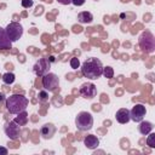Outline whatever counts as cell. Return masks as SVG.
Instances as JSON below:
<instances>
[{
    "label": "cell",
    "instance_id": "1",
    "mask_svg": "<svg viewBox=\"0 0 155 155\" xmlns=\"http://www.w3.org/2000/svg\"><path fill=\"white\" fill-rule=\"evenodd\" d=\"M81 71H82V75L85 78L91 79V80H94V79H98L102 75L103 64H102V62L98 58L91 57V58H87L82 63Z\"/></svg>",
    "mask_w": 155,
    "mask_h": 155
},
{
    "label": "cell",
    "instance_id": "2",
    "mask_svg": "<svg viewBox=\"0 0 155 155\" xmlns=\"http://www.w3.org/2000/svg\"><path fill=\"white\" fill-rule=\"evenodd\" d=\"M28 98L23 94H12L6 98V108L11 114H18L27 109Z\"/></svg>",
    "mask_w": 155,
    "mask_h": 155
},
{
    "label": "cell",
    "instance_id": "3",
    "mask_svg": "<svg viewBox=\"0 0 155 155\" xmlns=\"http://www.w3.org/2000/svg\"><path fill=\"white\" fill-rule=\"evenodd\" d=\"M75 125L79 131H90L93 126V117L87 111H80L75 117Z\"/></svg>",
    "mask_w": 155,
    "mask_h": 155
},
{
    "label": "cell",
    "instance_id": "4",
    "mask_svg": "<svg viewBox=\"0 0 155 155\" xmlns=\"http://www.w3.org/2000/svg\"><path fill=\"white\" fill-rule=\"evenodd\" d=\"M5 31H6L7 36H8V39L12 42H15V41H17V40H19L22 38V35H23V27L19 23H17V22H11V23H8L6 25Z\"/></svg>",
    "mask_w": 155,
    "mask_h": 155
},
{
    "label": "cell",
    "instance_id": "5",
    "mask_svg": "<svg viewBox=\"0 0 155 155\" xmlns=\"http://www.w3.org/2000/svg\"><path fill=\"white\" fill-rule=\"evenodd\" d=\"M139 46L143 51L151 53L155 48V39L154 35L149 31H144L140 36H139Z\"/></svg>",
    "mask_w": 155,
    "mask_h": 155
},
{
    "label": "cell",
    "instance_id": "6",
    "mask_svg": "<svg viewBox=\"0 0 155 155\" xmlns=\"http://www.w3.org/2000/svg\"><path fill=\"white\" fill-rule=\"evenodd\" d=\"M42 86L46 91L48 92H53L57 90V87L59 86V79L56 74L53 73H47L42 76Z\"/></svg>",
    "mask_w": 155,
    "mask_h": 155
},
{
    "label": "cell",
    "instance_id": "7",
    "mask_svg": "<svg viewBox=\"0 0 155 155\" xmlns=\"http://www.w3.org/2000/svg\"><path fill=\"white\" fill-rule=\"evenodd\" d=\"M50 67H51V62L48 58H39L33 67V71L38 76H44L50 71Z\"/></svg>",
    "mask_w": 155,
    "mask_h": 155
},
{
    "label": "cell",
    "instance_id": "8",
    "mask_svg": "<svg viewBox=\"0 0 155 155\" xmlns=\"http://www.w3.org/2000/svg\"><path fill=\"white\" fill-rule=\"evenodd\" d=\"M4 131H5V134L12 139V140H17L19 138V134H21V126L18 124H16L13 120L12 121H8L6 122L5 127H4Z\"/></svg>",
    "mask_w": 155,
    "mask_h": 155
},
{
    "label": "cell",
    "instance_id": "9",
    "mask_svg": "<svg viewBox=\"0 0 155 155\" xmlns=\"http://www.w3.org/2000/svg\"><path fill=\"white\" fill-rule=\"evenodd\" d=\"M79 93L81 94V97L87 98V99H92L93 97H96L97 94V87L92 82H84L80 88H79Z\"/></svg>",
    "mask_w": 155,
    "mask_h": 155
},
{
    "label": "cell",
    "instance_id": "10",
    "mask_svg": "<svg viewBox=\"0 0 155 155\" xmlns=\"http://www.w3.org/2000/svg\"><path fill=\"white\" fill-rule=\"evenodd\" d=\"M145 114H147V109H145V107L143 105V104H136L132 109H131V111H130V117H131V120H133L134 122H140L143 119H144V116H145Z\"/></svg>",
    "mask_w": 155,
    "mask_h": 155
},
{
    "label": "cell",
    "instance_id": "11",
    "mask_svg": "<svg viewBox=\"0 0 155 155\" xmlns=\"http://www.w3.org/2000/svg\"><path fill=\"white\" fill-rule=\"evenodd\" d=\"M56 126L53 125V124H45L42 127H41V130H40V134H41V137L44 138V139H51L53 136H54V133H56Z\"/></svg>",
    "mask_w": 155,
    "mask_h": 155
},
{
    "label": "cell",
    "instance_id": "12",
    "mask_svg": "<svg viewBox=\"0 0 155 155\" xmlns=\"http://www.w3.org/2000/svg\"><path fill=\"white\" fill-rule=\"evenodd\" d=\"M12 48V41L8 39L5 28L0 27V50H10Z\"/></svg>",
    "mask_w": 155,
    "mask_h": 155
},
{
    "label": "cell",
    "instance_id": "13",
    "mask_svg": "<svg viewBox=\"0 0 155 155\" xmlns=\"http://www.w3.org/2000/svg\"><path fill=\"white\" fill-rule=\"evenodd\" d=\"M115 117H116V121L119 124H127L131 120V117H130V110L126 109V108H121V109H119L116 111Z\"/></svg>",
    "mask_w": 155,
    "mask_h": 155
},
{
    "label": "cell",
    "instance_id": "14",
    "mask_svg": "<svg viewBox=\"0 0 155 155\" xmlns=\"http://www.w3.org/2000/svg\"><path fill=\"white\" fill-rule=\"evenodd\" d=\"M84 144L87 149H96L99 145V139L94 134H88L84 138Z\"/></svg>",
    "mask_w": 155,
    "mask_h": 155
},
{
    "label": "cell",
    "instance_id": "15",
    "mask_svg": "<svg viewBox=\"0 0 155 155\" xmlns=\"http://www.w3.org/2000/svg\"><path fill=\"white\" fill-rule=\"evenodd\" d=\"M78 21L82 24H90L93 21V15L88 11H82L78 15Z\"/></svg>",
    "mask_w": 155,
    "mask_h": 155
},
{
    "label": "cell",
    "instance_id": "16",
    "mask_svg": "<svg viewBox=\"0 0 155 155\" xmlns=\"http://www.w3.org/2000/svg\"><path fill=\"white\" fill-rule=\"evenodd\" d=\"M153 124L150 122V121H140L139 122V126H138V130H139V132H140V134H143V136H147L148 133H150L151 131H153Z\"/></svg>",
    "mask_w": 155,
    "mask_h": 155
},
{
    "label": "cell",
    "instance_id": "17",
    "mask_svg": "<svg viewBox=\"0 0 155 155\" xmlns=\"http://www.w3.org/2000/svg\"><path fill=\"white\" fill-rule=\"evenodd\" d=\"M13 121H15L16 124H18L19 126L27 125V122H28V114H27V111L24 110V111H22V113H18Z\"/></svg>",
    "mask_w": 155,
    "mask_h": 155
},
{
    "label": "cell",
    "instance_id": "18",
    "mask_svg": "<svg viewBox=\"0 0 155 155\" xmlns=\"http://www.w3.org/2000/svg\"><path fill=\"white\" fill-rule=\"evenodd\" d=\"M15 74L13 73H5L4 75H2V81H4V84H6V85H11L13 81H15Z\"/></svg>",
    "mask_w": 155,
    "mask_h": 155
},
{
    "label": "cell",
    "instance_id": "19",
    "mask_svg": "<svg viewBox=\"0 0 155 155\" xmlns=\"http://www.w3.org/2000/svg\"><path fill=\"white\" fill-rule=\"evenodd\" d=\"M102 75H104V78L107 79H110L114 76V70L111 67H103V71H102Z\"/></svg>",
    "mask_w": 155,
    "mask_h": 155
},
{
    "label": "cell",
    "instance_id": "20",
    "mask_svg": "<svg viewBox=\"0 0 155 155\" xmlns=\"http://www.w3.org/2000/svg\"><path fill=\"white\" fill-rule=\"evenodd\" d=\"M148 138H147V144L150 147V148H155V133L154 132H150L147 134Z\"/></svg>",
    "mask_w": 155,
    "mask_h": 155
},
{
    "label": "cell",
    "instance_id": "21",
    "mask_svg": "<svg viewBox=\"0 0 155 155\" xmlns=\"http://www.w3.org/2000/svg\"><path fill=\"white\" fill-rule=\"evenodd\" d=\"M47 99H48V93H47V91L44 88L42 91L39 92V101H40V102H46Z\"/></svg>",
    "mask_w": 155,
    "mask_h": 155
},
{
    "label": "cell",
    "instance_id": "22",
    "mask_svg": "<svg viewBox=\"0 0 155 155\" xmlns=\"http://www.w3.org/2000/svg\"><path fill=\"white\" fill-rule=\"evenodd\" d=\"M70 67H71L73 69H78V68L80 67V61H79V58L73 57V58L70 59Z\"/></svg>",
    "mask_w": 155,
    "mask_h": 155
},
{
    "label": "cell",
    "instance_id": "23",
    "mask_svg": "<svg viewBox=\"0 0 155 155\" xmlns=\"http://www.w3.org/2000/svg\"><path fill=\"white\" fill-rule=\"evenodd\" d=\"M21 4H22V6L24 8H29V7L33 6V0H22Z\"/></svg>",
    "mask_w": 155,
    "mask_h": 155
},
{
    "label": "cell",
    "instance_id": "24",
    "mask_svg": "<svg viewBox=\"0 0 155 155\" xmlns=\"http://www.w3.org/2000/svg\"><path fill=\"white\" fill-rule=\"evenodd\" d=\"M86 0H71V4H74L75 6H82L85 4Z\"/></svg>",
    "mask_w": 155,
    "mask_h": 155
},
{
    "label": "cell",
    "instance_id": "25",
    "mask_svg": "<svg viewBox=\"0 0 155 155\" xmlns=\"http://www.w3.org/2000/svg\"><path fill=\"white\" fill-rule=\"evenodd\" d=\"M59 4H62V5H69V4H71V0H57Z\"/></svg>",
    "mask_w": 155,
    "mask_h": 155
},
{
    "label": "cell",
    "instance_id": "26",
    "mask_svg": "<svg viewBox=\"0 0 155 155\" xmlns=\"http://www.w3.org/2000/svg\"><path fill=\"white\" fill-rule=\"evenodd\" d=\"M8 151H7V149L6 148H4V147H0V155H6Z\"/></svg>",
    "mask_w": 155,
    "mask_h": 155
},
{
    "label": "cell",
    "instance_id": "27",
    "mask_svg": "<svg viewBox=\"0 0 155 155\" xmlns=\"http://www.w3.org/2000/svg\"><path fill=\"white\" fill-rule=\"evenodd\" d=\"M4 99H5V94H4L2 92H0V102L4 101Z\"/></svg>",
    "mask_w": 155,
    "mask_h": 155
}]
</instances>
